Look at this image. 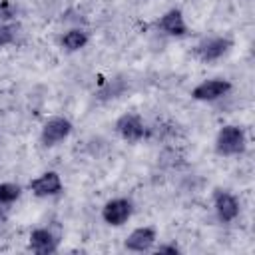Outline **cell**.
Returning <instances> with one entry per match:
<instances>
[{"label":"cell","instance_id":"cell-1","mask_svg":"<svg viewBox=\"0 0 255 255\" xmlns=\"http://www.w3.org/2000/svg\"><path fill=\"white\" fill-rule=\"evenodd\" d=\"M247 147V135L239 126H223L215 137V151L219 155H239Z\"/></svg>","mask_w":255,"mask_h":255},{"label":"cell","instance_id":"cell-2","mask_svg":"<svg viewBox=\"0 0 255 255\" xmlns=\"http://www.w3.org/2000/svg\"><path fill=\"white\" fill-rule=\"evenodd\" d=\"M70 133H72V122L64 116H54L44 122L42 131H40V141L46 147H54L62 143Z\"/></svg>","mask_w":255,"mask_h":255},{"label":"cell","instance_id":"cell-3","mask_svg":"<svg viewBox=\"0 0 255 255\" xmlns=\"http://www.w3.org/2000/svg\"><path fill=\"white\" fill-rule=\"evenodd\" d=\"M131 213H133V203L128 197H114L106 201L102 207V219L112 227H122L124 223H128Z\"/></svg>","mask_w":255,"mask_h":255},{"label":"cell","instance_id":"cell-4","mask_svg":"<svg viewBox=\"0 0 255 255\" xmlns=\"http://www.w3.org/2000/svg\"><path fill=\"white\" fill-rule=\"evenodd\" d=\"M231 82L225 78H211V80H203L199 82L193 90H191V98L197 102H217L223 96H227L231 92Z\"/></svg>","mask_w":255,"mask_h":255},{"label":"cell","instance_id":"cell-5","mask_svg":"<svg viewBox=\"0 0 255 255\" xmlns=\"http://www.w3.org/2000/svg\"><path fill=\"white\" fill-rule=\"evenodd\" d=\"M229 48H231V40L229 38H225V36H209V38H203L195 46L193 54L201 62H215V60L223 58L229 52Z\"/></svg>","mask_w":255,"mask_h":255},{"label":"cell","instance_id":"cell-6","mask_svg":"<svg viewBox=\"0 0 255 255\" xmlns=\"http://www.w3.org/2000/svg\"><path fill=\"white\" fill-rule=\"evenodd\" d=\"M213 209L219 217V221L223 223H231L239 217V211H241V205H239V199L227 191V189H215L213 191Z\"/></svg>","mask_w":255,"mask_h":255},{"label":"cell","instance_id":"cell-7","mask_svg":"<svg viewBox=\"0 0 255 255\" xmlns=\"http://www.w3.org/2000/svg\"><path fill=\"white\" fill-rule=\"evenodd\" d=\"M30 191L36 197H54L64 191V183L58 171H44L30 181Z\"/></svg>","mask_w":255,"mask_h":255},{"label":"cell","instance_id":"cell-8","mask_svg":"<svg viewBox=\"0 0 255 255\" xmlns=\"http://www.w3.org/2000/svg\"><path fill=\"white\" fill-rule=\"evenodd\" d=\"M116 131L126 141H139L145 135V124H143V120H141L139 114L128 112V114H122L116 120Z\"/></svg>","mask_w":255,"mask_h":255},{"label":"cell","instance_id":"cell-9","mask_svg":"<svg viewBox=\"0 0 255 255\" xmlns=\"http://www.w3.org/2000/svg\"><path fill=\"white\" fill-rule=\"evenodd\" d=\"M155 26H157L163 34L173 36V38H181V36H185L187 30H189V28H187V22H185V16H183V12H181L179 8H171V10L163 12V14L157 18Z\"/></svg>","mask_w":255,"mask_h":255},{"label":"cell","instance_id":"cell-10","mask_svg":"<svg viewBox=\"0 0 255 255\" xmlns=\"http://www.w3.org/2000/svg\"><path fill=\"white\" fill-rule=\"evenodd\" d=\"M157 241V233L153 227H135L124 241V247L128 251H135V253H143L149 251L153 247V243Z\"/></svg>","mask_w":255,"mask_h":255},{"label":"cell","instance_id":"cell-11","mask_svg":"<svg viewBox=\"0 0 255 255\" xmlns=\"http://www.w3.org/2000/svg\"><path fill=\"white\" fill-rule=\"evenodd\" d=\"M28 247L38 255H50L58 251V237L46 227H36L30 233Z\"/></svg>","mask_w":255,"mask_h":255},{"label":"cell","instance_id":"cell-12","mask_svg":"<svg viewBox=\"0 0 255 255\" xmlns=\"http://www.w3.org/2000/svg\"><path fill=\"white\" fill-rule=\"evenodd\" d=\"M88 42H90V34L84 28H70L60 36V46L68 52H78L86 48Z\"/></svg>","mask_w":255,"mask_h":255},{"label":"cell","instance_id":"cell-13","mask_svg":"<svg viewBox=\"0 0 255 255\" xmlns=\"http://www.w3.org/2000/svg\"><path fill=\"white\" fill-rule=\"evenodd\" d=\"M22 193V187L18 183H10V181H2L0 183V205H10L14 203Z\"/></svg>","mask_w":255,"mask_h":255},{"label":"cell","instance_id":"cell-14","mask_svg":"<svg viewBox=\"0 0 255 255\" xmlns=\"http://www.w3.org/2000/svg\"><path fill=\"white\" fill-rule=\"evenodd\" d=\"M18 36V26L12 22H2L0 24V48L10 46L12 42H16Z\"/></svg>","mask_w":255,"mask_h":255},{"label":"cell","instance_id":"cell-15","mask_svg":"<svg viewBox=\"0 0 255 255\" xmlns=\"http://www.w3.org/2000/svg\"><path fill=\"white\" fill-rule=\"evenodd\" d=\"M14 16H16V6L10 0H0V20L2 22H8Z\"/></svg>","mask_w":255,"mask_h":255},{"label":"cell","instance_id":"cell-16","mask_svg":"<svg viewBox=\"0 0 255 255\" xmlns=\"http://www.w3.org/2000/svg\"><path fill=\"white\" fill-rule=\"evenodd\" d=\"M157 253H179V247L175 245V243H163V245H159L157 249H155Z\"/></svg>","mask_w":255,"mask_h":255}]
</instances>
